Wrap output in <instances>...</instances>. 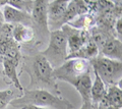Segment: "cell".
<instances>
[{
    "mask_svg": "<svg viewBox=\"0 0 122 109\" xmlns=\"http://www.w3.org/2000/svg\"><path fill=\"white\" fill-rule=\"evenodd\" d=\"M53 69L62 65L67 60V40L66 36L61 30L50 32L48 47L41 52Z\"/></svg>",
    "mask_w": 122,
    "mask_h": 109,
    "instance_id": "8992f818",
    "label": "cell"
},
{
    "mask_svg": "<svg viewBox=\"0 0 122 109\" xmlns=\"http://www.w3.org/2000/svg\"><path fill=\"white\" fill-rule=\"evenodd\" d=\"M12 38L20 46L25 45H34L35 41V32L32 27L20 24L12 25Z\"/></svg>",
    "mask_w": 122,
    "mask_h": 109,
    "instance_id": "7c38bea8",
    "label": "cell"
},
{
    "mask_svg": "<svg viewBox=\"0 0 122 109\" xmlns=\"http://www.w3.org/2000/svg\"><path fill=\"white\" fill-rule=\"evenodd\" d=\"M94 76H95V81L92 84V88H91V100L92 103L99 104L102 102V100L105 96L106 85L103 83V81L96 73H94Z\"/></svg>",
    "mask_w": 122,
    "mask_h": 109,
    "instance_id": "ac0fdd59",
    "label": "cell"
},
{
    "mask_svg": "<svg viewBox=\"0 0 122 109\" xmlns=\"http://www.w3.org/2000/svg\"><path fill=\"white\" fill-rule=\"evenodd\" d=\"M99 53L102 56L114 60H120L122 58V45L121 41L116 37H109L98 47Z\"/></svg>",
    "mask_w": 122,
    "mask_h": 109,
    "instance_id": "30bf717a",
    "label": "cell"
},
{
    "mask_svg": "<svg viewBox=\"0 0 122 109\" xmlns=\"http://www.w3.org/2000/svg\"><path fill=\"white\" fill-rule=\"evenodd\" d=\"M18 65H20V62L15 61V60L3 58V69H4V74L6 78L9 81L11 85H13L17 90H20V92L22 94L24 88H22L20 78H18V73H17Z\"/></svg>",
    "mask_w": 122,
    "mask_h": 109,
    "instance_id": "5bb4252c",
    "label": "cell"
},
{
    "mask_svg": "<svg viewBox=\"0 0 122 109\" xmlns=\"http://www.w3.org/2000/svg\"><path fill=\"white\" fill-rule=\"evenodd\" d=\"M108 109H121L122 90L118 86H106V93L102 102Z\"/></svg>",
    "mask_w": 122,
    "mask_h": 109,
    "instance_id": "4fadbf2b",
    "label": "cell"
},
{
    "mask_svg": "<svg viewBox=\"0 0 122 109\" xmlns=\"http://www.w3.org/2000/svg\"><path fill=\"white\" fill-rule=\"evenodd\" d=\"M0 83H4L6 85H11L4 74V69H3V57L1 56V54H0Z\"/></svg>",
    "mask_w": 122,
    "mask_h": 109,
    "instance_id": "44dd1931",
    "label": "cell"
},
{
    "mask_svg": "<svg viewBox=\"0 0 122 109\" xmlns=\"http://www.w3.org/2000/svg\"><path fill=\"white\" fill-rule=\"evenodd\" d=\"M68 2L62 0H54L48 4V29L50 32L60 30L64 25V14Z\"/></svg>",
    "mask_w": 122,
    "mask_h": 109,
    "instance_id": "ba28073f",
    "label": "cell"
},
{
    "mask_svg": "<svg viewBox=\"0 0 122 109\" xmlns=\"http://www.w3.org/2000/svg\"><path fill=\"white\" fill-rule=\"evenodd\" d=\"M8 1H9V0H0V7L6 5L7 3H8Z\"/></svg>",
    "mask_w": 122,
    "mask_h": 109,
    "instance_id": "484cf974",
    "label": "cell"
},
{
    "mask_svg": "<svg viewBox=\"0 0 122 109\" xmlns=\"http://www.w3.org/2000/svg\"><path fill=\"white\" fill-rule=\"evenodd\" d=\"M60 30L66 36L67 47H69L68 55L73 54L76 51H78L87 42V40L90 39L89 31L74 29L68 25H63Z\"/></svg>",
    "mask_w": 122,
    "mask_h": 109,
    "instance_id": "9c48e42d",
    "label": "cell"
},
{
    "mask_svg": "<svg viewBox=\"0 0 122 109\" xmlns=\"http://www.w3.org/2000/svg\"><path fill=\"white\" fill-rule=\"evenodd\" d=\"M121 24H122V21H121V17L118 18V20L115 21V24H114V32L117 34H119L121 35L122 34V30H121Z\"/></svg>",
    "mask_w": 122,
    "mask_h": 109,
    "instance_id": "7402d4cb",
    "label": "cell"
},
{
    "mask_svg": "<svg viewBox=\"0 0 122 109\" xmlns=\"http://www.w3.org/2000/svg\"><path fill=\"white\" fill-rule=\"evenodd\" d=\"M3 16H4V22L10 25L14 24H20L25 26L32 27V16L30 13L20 11L14 7H11L10 5L6 4L3 6Z\"/></svg>",
    "mask_w": 122,
    "mask_h": 109,
    "instance_id": "8fae6325",
    "label": "cell"
},
{
    "mask_svg": "<svg viewBox=\"0 0 122 109\" xmlns=\"http://www.w3.org/2000/svg\"><path fill=\"white\" fill-rule=\"evenodd\" d=\"M4 24V16H3V12H2V10L0 9V27Z\"/></svg>",
    "mask_w": 122,
    "mask_h": 109,
    "instance_id": "d4e9b609",
    "label": "cell"
},
{
    "mask_svg": "<svg viewBox=\"0 0 122 109\" xmlns=\"http://www.w3.org/2000/svg\"><path fill=\"white\" fill-rule=\"evenodd\" d=\"M10 105L14 108H21L25 105H34L50 109H74V106L68 100L61 96H56L46 90L24 89L22 95L13 99L10 102Z\"/></svg>",
    "mask_w": 122,
    "mask_h": 109,
    "instance_id": "7a4b0ae2",
    "label": "cell"
},
{
    "mask_svg": "<svg viewBox=\"0 0 122 109\" xmlns=\"http://www.w3.org/2000/svg\"><path fill=\"white\" fill-rule=\"evenodd\" d=\"M98 55H99V49H98L97 45L95 44V42L90 37V39L87 40V42L83 45L81 49L78 51H76L73 54L68 55L67 59H69V58H82V59L91 60L95 57H97Z\"/></svg>",
    "mask_w": 122,
    "mask_h": 109,
    "instance_id": "9a60e30c",
    "label": "cell"
},
{
    "mask_svg": "<svg viewBox=\"0 0 122 109\" xmlns=\"http://www.w3.org/2000/svg\"><path fill=\"white\" fill-rule=\"evenodd\" d=\"M92 73H86L83 77H81L79 80L73 85V87L75 90L79 93L81 99H82V103H90L92 102L91 100V88H92V78H91Z\"/></svg>",
    "mask_w": 122,
    "mask_h": 109,
    "instance_id": "2e32d148",
    "label": "cell"
},
{
    "mask_svg": "<svg viewBox=\"0 0 122 109\" xmlns=\"http://www.w3.org/2000/svg\"><path fill=\"white\" fill-rule=\"evenodd\" d=\"M21 60L20 73H26L30 78L28 90H46L61 96L58 84L53 74V68L44 55L34 45L20 46ZM18 73V74H20Z\"/></svg>",
    "mask_w": 122,
    "mask_h": 109,
    "instance_id": "6da1fadb",
    "label": "cell"
},
{
    "mask_svg": "<svg viewBox=\"0 0 122 109\" xmlns=\"http://www.w3.org/2000/svg\"><path fill=\"white\" fill-rule=\"evenodd\" d=\"M20 95H16L11 90H2L0 91V109H7V106L13 99H16Z\"/></svg>",
    "mask_w": 122,
    "mask_h": 109,
    "instance_id": "ffe728a7",
    "label": "cell"
},
{
    "mask_svg": "<svg viewBox=\"0 0 122 109\" xmlns=\"http://www.w3.org/2000/svg\"><path fill=\"white\" fill-rule=\"evenodd\" d=\"M98 109H108L103 103H99L98 104Z\"/></svg>",
    "mask_w": 122,
    "mask_h": 109,
    "instance_id": "4316f807",
    "label": "cell"
},
{
    "mask_svg": "<svg viewBox=\"0 0 122 109\" xmlns=\"http://www.w3.org/2000/svg\"><path fill=\"white\" fill-rule=\"evenodd\" d=\"M70 27L78 30H85V31H89L90 29H92L96 25V17L93 14L87 12L81 16H76L74 20H72L68 24H66Z\"/></svg>",
    "mask_w": 122,
    "mask_h": 109,
    "instance_id": "e0dca14e",
    "label": "cell"
},
{
    "mask_svg": "<svg viewBox=\"0 0 122 109\" xmlns=\"http://www.w3.org/2000/svg\"><path fill=\"white\" fill-rule=\"evenodd\" d=\"M0 54L3 58L15 60L20 63V45L12 38V25L7 22L0 27Z\"/></svg>",
    "mask_w": 122,
    "mask_h": 109,
    "instance_id": "52a82bcc",
    "label": "cell"
},
{
    "mask_svg": "<svg viewBox=\"0 0 122 109\" xmlns=\"http://www.w3.org/2000/svg\"><path fill=\"white\" fill-rule=\"evenodd\" d=\"M7 4L20 11L30 14L34 7V0H9Z\"/></svg>",
    "mask_w": 122,
    "mask_h": 109,
    "instance_id": "d6986e66",
    "label": "cell"
},
{
    "mask_svg": "<svg viewBox=\"0 0 122 109\" xmlns=\"http://www.w3.org/2000/svg\"><path fill=\"white\" fill-rule=\"evenodd\" d=\"M62 1H67L68 2V1H70V0H62Z\"/></svg>",
    "mask_w": 122,
    "mask_h": 109,
    "instance_id": "83f0119b",
    "label": "cell"
},
{
    "mask_svg": "<svg viewBox=\"0 0 122 109\" xmlns=\"http://www.w3.org/2000/svg\"><path fill=\"white\" fill-rule=\"evenodd\" d=\"M81 109H98V104H94V103H82Z\"/></svg>",
    "mask_w": 122,
    "mask_h": 109,
    "instance_id": "603a6c76",
    "label": "cell"
},
{
    "mask_svg": "<svg viewBox=\"0 0 122 109\" xmlns=\"http://www.w3.org/2000/svg\"><path fill=\"white\" fill-rule=\"evenodd\" d=\"M49 0H34V7L30 13L32 16V28L35 32L34 46L39 48L47 43L50 37V31L48 29V9Z\"/></svg>",
    "mask_w": 122,
    "mask_h": 109,
    "instance_id": "277c9868",
    "label": "cell"
},
{
    "mask_svg": "<svg viewBox=\"0 0 122 109\" xmlns=\"http://www.w3.org/2000/svg\"><path fill=\"white\" fill-rule=\"evenodd\" d=\"M93 73L89 60L82 58H69L62 65L53 69L55 80L69 83L73 86L81 77Z\"/></svg>",
    "mask_w": 122,
    "mask_h": 109,
    "instance_id": "5b68a950",
    "label": "cell"
},
{
    "mask_svg": "<svg viewBox=\"0 0 122 109\" xmlns=\"http://www.w3.org/2000/svg\"><path fill=\"white\" fill-rule=\"evenodd\" d=\"M20 109H50V108L38 107V106H34V105H25V106H22Z\"/></svg>",
    "mask_w": 122,
    "mask_h": 109,
    "instance_id": "cb8c5ba5",
    "label": "cell"
},
{
    "mask_svg": "<svg viewBox=\"0 0 122 109\" xmlns=\"http://www.w3.org/2000/svg\"><path fill=\"white\" fill-rule=\"evenodd\" d=\"M89 61L93 71L100 77L106 86H118L121 88L122 63L120 60H114L98 55Z\"/></svg>",
    "mask_w": 122,
    "mask_h": 109,
    "instance_id": "3957f363",
    "label": "cell"
}]
</instances>
